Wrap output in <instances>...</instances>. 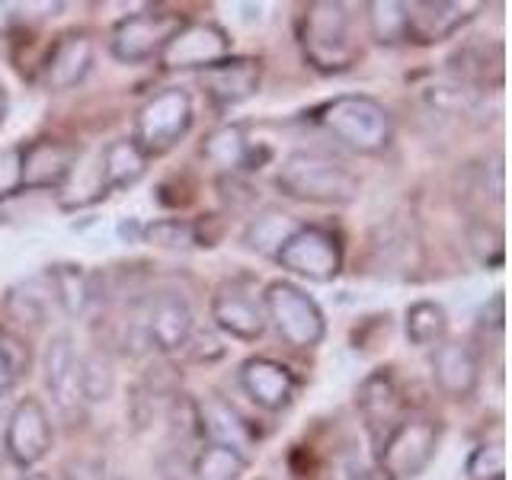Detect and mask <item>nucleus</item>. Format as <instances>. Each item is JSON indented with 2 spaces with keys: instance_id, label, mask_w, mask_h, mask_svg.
I'll return each instance as SVG.
<instances>
[{
  "instance_id": "obj_1",
  "label": "nucleus",
  "mask_w": 512,
  "mask_h": 480,
  "mask_svg": "<svg viewBox=\"0 0 512 480\" xmlns=\"http://www.w3.org/2000/svg\"><path fill=\"white\" fill-rule=\"evenodd\" d=\"M282 196L314 205H349L359 196V176L346 164L317 151H295L276 173Z\"/></svg>"
},
{
  "instance_id": "obj_2",
  "label": "nucleus",
  "mask_w": 512,
  "mask_h": 480,
  "mask_svg": "<svg viewBox=\"0 0 512 480\" xmlns=\"http://www.w3.org/2000/svg\"><path fill=\"white\" fill-rule=\"evenodd\" d=\"M317 122L324 125V132H330L336 141L359 154H381L394 141L391 112L384 109V103L362 93L336 96L327 106H320Z\"/></svg>"
},
{
  "instance_id": "obj_3",
  "label": "nucleus",
  "mask_w": 512,
  "mask_h": 480,
  "mask_svg": "<svg viewBox=\"0 0 512 480\" xmlns=\"http://www.w3.org/2000/svg\"><path fill=\"white\" fill-rule=\"evenodd\" d=\"M442 426L432 416H404L397 420L378 448V468L384 480H413L436 458Z\"/></svg>"
},
{
  "instance_id": "obj_4",
  "label": "nucleus",
  "mask_w": 512,
  "mask_h": 480,
  "mask_svg": "<svg viewBox=\"0 0 512 480\" xmlns=\"http://www.w3.org/2000/svg\"><path fill=\"white\" fill-rule=\"evenodd\" d=\"M263 311L282 340L298 349H314L327 336V320L320 304L295 282H269L263 295Z\"/></svg>"
},
{
  "instance_id": "obj_5",
  "label": "nucleus",
  "mask_w": 512,
  "mask_h": 480,
  "mask_svg": "<svg viewBox=\"0 0 512 480\" xmlns=\"http://www.w3.org/2000/svg\"><path fill=\"white\" fill-rule=\"evenodd\" d=\"M304 58L320 71H343L352 58L349 45V10L336 0H314L301 13Z\"/></svg>"
},
{
  "instance_id": "obj_6",
  "label": "nucleus",
  "mask_w": 512,
  "mask_h": 480,
  "mask_svg": "<svg viewBox=\"0 0 512 480\" xmlns=\"http://www.w3.org/2000/svg\"><path fill=\"white\" fill-rule=\"evenodd\" d=\"M192 125V96L183 87H167L154 93L138 109L135 144L144 154H164L180 141Z\"/></svg>"
},
{
  "instance_id": "obj_7",
  "label": "nucleus",
  "mask_w": 512,
  "mask_h": 480,
  "mask_svg": "<svg viewBox=\"0 0 512 480\" xmlns=\"http://www.w3.org/2000/svg\"><path fill=\"white\" fill-rule=\"evenodd\" d=\"M276 263L301 279L333 282L343 272V244H340V237L327 228L301 224V228L285 240Z\"/></svg>"
},
{
  "instance_id": "obj_8",
  "label": "nucleus",
  "mask_w": 512,
  "mask_h": 480,
  "mask_svg": "<svg viewBox=\"0 0 512 480\" xmlns=\"http://www.w3.org/2000/svg\"><path fill=\"white\" fill-rule=\"evenodd\" d=\"M180 29V20L173 13H160V10H141L125 16L116 23L109 39V52L122 64H141L160 55V48L167 45V39Z\"/></svg>"
},
{
  "instance_id": "obj_9",
  "label": "nucleus",
  "mask_w": 512,
  "mask_h": 480,
  "mask_svg": "<svg viewBox=\"0 0 512 480\" xmlns=\"http://www.w3.org/2000/svg\"><path fill=\"white\" fill-rule=\"evenodd\" d=\"M231 52V39L218 23H180V29L160 48V64L167 71L212 68Z\"/></svg>"
},
{
  "instance_id": "obj_10",
  "label": "nucleus",
  "mask_w": 512,
  "mask_h": 480,
  "mask_svg": "<svg viewBox=\"0 0 512 480\" xmlns=\"http://www.w3.org/2000/svg\"><path fill=\"white\" fill-rule=\"evenodd\" d=\"M52 420L36 397H26L13 407L4 429V452L16 468H36L52 448Z\"/></svg>"
},
{
  "instance_id": "obj_11",
  "label": "nucleus",
  "mask_w": 512,
  "mask_h": 480,
  "mask_svg": "<svg viewBox=\"0 0 512 480\" xmlns=\"http://www.w3.org/2000/svg\"><path fill=\"white\" fill-rule=\"evenodd\" d=\"M212 320L221 333L234 336L240 343H256L266 333L263 298L247 282H221L212 295Z\"/></svg>"
},
{
  "instance_id": "obj_12",
  "label": "nucleus",
  "mask_w": 512,
  "mask_h": 480,
  "mask_svg": "<svg viewBox=\"0 0 512 480\" xmlns=\"http://www.w3.org/2000/svg\"><path fill=\"white\" fill-rule=\"evenodd\" d=\"M192 327H196V317L186 295L180 292H157L148 304V311L141 317V330L148 346L157 352H180L186 349Z\"/></svg>"
},
{
  "instance_id": "obj_13",
  "label": "nucleus",
  "mask_w": 512,
  "mask_h": 480,
  "mask_svg": "<svg viewBox=\"0 0 512 480\" xmlns=\"http://www.w3.org/2000/svg\"><path fill=\"white\" fill-rule=\"evenodd\" d=\"M237 384H240V391H244L256 407L269 410V413L285 410L295 400V391H298L295 375L288 372L282 362L266 359V356L247 359L244 365H240Z\"/></svg>"
},
{
  "instance_id": "obj_14",
  "label": "nucleus",
  "mask_w": 512,
  "mask_h": 480,
  "mask_svg": "<svg viewBox=\"0 0 512 480\" xmlns=\"http://www.w3.org/2000/svg\"><path fill=\"white\" fill-rule=\"evenodd\" d=\"M432 381L439 384L442 394L455 400L471 397L480 381V362L474 349L458 340H442L432 352Z\"/></svg>"
},
{
  "instance_id": "obj_15",
  "label": "nucleus",
  "mask_w": 512,
  "mask_h": 480,
  "mask_svg": "<svg viewBox=\"0 0 512 480\" xmlns=\"http://www.w3.org/2000/svg\"><path fill=\"white\" fill-rule=\"evenodd\" d=\"M77 368L80 356L74 346L71 333H55L45 346L42 356V375H45V388L52 391L55 404L61 410H71L80 404V391H77Z\"/></svg>"
},
{
  "instance_id": "obj_16",
  "label": "nucleus",
  "mask_w": 512,
  "mask_h": 480,
  "mask_svg": "<svg viewBox=\"0 0 512 480\" xmlns=\"http://www.w3.org/2000/svg\"><path fill=\"white\" fill-rule=\"evenodd\" d=\"M93 68V42L84 32H68L45 58V84L52 90H71Z\"/></svg>"
},
{
  "instance_id": "obj_17",
  "label": "nucleus",
  "mask_w": 512,
  "mask_h": 480,
  "mask_svg": "<svg viewBox=\"0 0 512 480\" xmlns=\"http://www.w3.org/2000/svg\"><path fill=\"white\" fill-rule=\"evenodd\" d=\"M202 84L218 106H237L260 90V68L250 58H224L212 68H205Z\"/></svg>"
},
{
  "instance_id": "obj_18",
  "label": "nucleus",
  "mask_w": 512,
  "mask_h": 480,
  "mask_svg": "<svg viewBox=\"0 0 512 480\" xmlns=\"http://www.w3.org/2000/svg\"><path fill=\"white\" fill-rule=\"evenodd\" d=\"M74 148L58 141H36L23 148V186L29 189H48L61 186L64 176L74 167Z\"/></svg>"
},
{
  "instance_id": "obj_19",
  "label": "nucleus",
  "mask_w": 512,
  "mask_h": 480,
  "mask_svg": "<svg viewBox=\"0 0 512 480\" xmlns=\"http://www.w3.org/2000/svg\"><path fill=\"white\" fill-rule=\"evenodd\" d=\"M477 4H407L410 39L416 42H442L455 36V29L471 20Z\"/></svg>"
},
{
  "instance_id": "obj_20",
  "label": "nucleus",
  "mask_w": 512,
  "mask_h": 480,
  "mask_svg": "<svg viewBox=\"0 0 512 480\" xmlns=\"http://www.w3.org/2000/svg\"><path fill=\"white\" fill-rule=\"evenodd\" d=\"M144 170H148V154L138 148L135 138H119L103 151V189L106 192L135 186L144 176Z\"/></svg>"
},
{
  "instance_id": "obj_21",
  "label": "nucleus",
  "mask_w": 512,
  "mask_h": 480,
  "mask_svg": "<svg viewBox=\"0 0 512 480\" xmlns=\"http://www.w3.org/2000/svg\"><path fill=\"white\" fill-rule=\"evenodd\" d=\"M45 276H48V282H52L55 304L68 317H77V314H84L90 308L93 282H90L84 266H77V263H55V266H48Z\"/></svg>"
},
{
  "instance_id": "obj_22",
  "label": "nucleus",
  "mask_w": 512,
  "mask_h": 480,
  "mask_svg": "<svg viewBox=\"0 0 512 480\" xmlns=\"http://www.w3.org/2000/svg\"><path fill=\"white\" fill-rule=\"evenodd\" d=\"M298 228H301L298 218L279 212V208H266V212H260L247 224L244 244H247V250L260 253V256H272V260H276L279 250L285 247V240L292 237Z\"/></svg>"
},
{
  "instance_id": "obj_23",
  "label": "nucleus",
  "mask_w": 512,
  "mask_h": 480,
  "mask_svg": "<svg viewBox=\"0 0 512 480\" xmlns=\"http://www.w3.org/2000/svg\"><path fill=\"white\" fill-rule=\"evenodd\" d=\"M359 407L372 429L381 423L391 429L397 423V410H400V397H397L391 375H384V372L368 375L359 388Z\"/></svg>"
},
{
  "instance_id": "obj_24",
  "label": "nucleus",
  "mask_w": 512,
  "mask_h": 480,
  "mask_svg": "<svg viewBox=\"0 0 512 480\" xmlns=\"http://www.w3.org/2000/svg\"><path fill=\"white\" fill-rule=\"evenodd\" d=\"M202 154L212 160L218 170H247L253 148L247 141L244 125H221L205 138Z\"/></svg>"
},
{
  "instance_id": "obj_25",
  "label": "nucleus",
  "mask_w": 512,
  "mask_h": 480,
  "mask_svg": "<svg viewBox=\"0 0 512 480\" xmlns=\"http://www.w3.org/2000/svg\"><path fill=\"white\" fill-rule=\"evenodd\" d=\"M448 330V314L439 301H416L404 314V333L410 346H439Z\"/></svg>"
},
{
  "instance_id": "obj_26",
  "label": "nucleus",
  "mask_w": 512,
  "mask_h": 480,
  "mask_svg": "<svg viewBox=\"0 0 512 480\" xmlns=\"http://www.w3.org/2000/svg\"><path fill=\"white\" fill-rule=\"evenodd\" d=\"M244 471H247V455L221 442H208L196 455V464H192L196 480H240Z\"/></svg>"
},
{
  "instance_id": "obj_27",
  "label": "nucleus",
  "mask_w": 512,
  "mask_h": 480,
  "mask_svg": "<svg viewBox=\"0 0 512 480\" xmlns=\"http://www.w3.org/2000/svg\"><path fill=\"white\" fill-rule=\"evenodd\" d=\"M368 29L378 45H400L410 39V20L407 4L397 0H372L368 4Z\"/></svg>"
},
{
  "instance_id": "obj_28",
  "label": "nucleus",
  "mask_w": 512,
  "mask_h": 480,
  "mask_svg": "<svg viewBox=\"0 0 512 480\" xmlns=\"http://www.w3.org/2000/svg\"><path fill=\"white\" fill-rule=\"evenodd\" d=\"M77 391L84 404H103L116 391V372H112V362L103 352H90V356L80 359L77 368Z\"/></svg>"
},
{
  "instance_id": "obj_29",
  "label": "nucleus",
  "mask_w": 512,
  "mask_h": 480,
  "mask_svg": "<svg viewBox=\"0 0 512 480\" xmlns=\"http://www.w3.org/2000/svg\"><path fill=\"white\" fill-rule=\"evenodd\" d=\"M52 282H48V276L42 272V276H32L29 282L10 288L7 295V304L10 311L20 317V320H32V324H42V320L48 317V308H52Z\"/></svg>"
},
{
  "instance_id": "obj_30",
  "label": "nucleus",
  "mask_w": 512,
  "mask_h": 480,
  "mask_svg": "<svg viewBox=\"0 0 512 480\" xmlns=\"http://www.w3.org/2000/svg\"><path fill=\"white\" fill-rule=\"evenodd\" d=\"M202 429L212 436V442H221V445H231V448H244L247 445V423L240 420V416L228 407V404H205L202 407Z\"/></svg>"
},
{
  "instance_id": "obj_31",
  "label": "nucleus",
  "mask_w": 512,
  "mask_h": 480,
  "mask_svg": "<svg viewBox=\"0 0 512 480\" xmlns=\"http://www.w3.org/2000/svg\"><path fill=\"white\" fill-rule=\"evenodd\" d=\"M144 240H151L157 247L167 250H189L196 247V228L189 221L180 218H167V221H154L144 228Z\"/></svg>"
},
{
  "instance_id": "obj_32",
  "label": "nucleus",
  "mask_w": 512,
  "mask_h": 480,
  "mask_svg": "<svg viewBox=\"0 0 512 480\" xmlns=\"http://www.w3.org/2000/svg\"><path fill=\"white\" fill-rule=\"evenodd\" d=\"M471 480H503L506 474V452L500 442H484L477 445L468 455V464H464Z\"/></svg>"
},
{
  "instance_id": "obj_33",
  "label": "nucleus",
  "mask_w": 512,
  "mask_h": 480,
  "mask_svg": "<svg viewBox=\"0 0 512 480\" xmlns=\"http://www.w3.org/2000/svg\"><path fill=\"white\" fill-rule=\"evenodd\" d=\"M26 365H29V349L20 340H13V336L0 333V394H7L20 381Z\"/></svg>"
},
{
  "instance_id": "obj_34",
  "label": "nucleus",
  "mask_w": 512,
  "mask_h": 480,
  "mask_svg": "<svg viewBox=\"0 0 512 480\" xmlns=\"http://www.w3.org/2000/svg\"><path fill=\"white\" fill-rule=\"evenodd\" d=\"M23 186V148L0 151V199L13 196Z\"/></svg>"
},
{
  "instance_id": "obj_35",
  "label": "nucleus",
  "mask_w": 512,
  "mask_h": 480,
  "mask_svg": "<svg viewBox=\"0 0 512 480\" xmlns=\"http://www.w3.org/2000/svg\"><path fill=\"white\" fill-rule=\"evenodd\" d=\"M477 228L484 231L480 237L471 234V247H474V253H477V260H480V263H487V250H493L496 260L503 263V234L496 231V228H490V224H477Z\"/></svg>"
},
{
  "instance_id": "obj_36",
  "label": "nucleus",
  "mask_w": 512,
  "mask_h": 480,
  "mask_svg": "<svg viewBox=\"0 0 512 480\" xmlns=\"http://www.w3.org/2000/svg\"><path fill=\"white\" fill-rule=\"evenodd\" d=\"M64 480H109V477H106V468H103L100 461L84 458V461H74L71 464L68 474H64Z\"/></svg>"
},
{
  "instance_id": "obj_37",
  "label": "nucleus",
  "mask_w": 512,
  "mask_h": 480,
  "mask_svg": "<svg viewBox=\"0 0 512 480\" xmlns=\"http://www.w3.org/2000/svg\"><path fill=\"white\" fill-rule=\"evenodd\" d=\"M116 231H119L122 244H141V240H144V228H141L135 218H122Z\"/></svg>"
},
{
  "instance_id": "obj_38",
  "label": "nucleus",
  "mask_w": 512,
  "mask_h": 480,
  "mask_svg": "<svg viewBox=\"0 0 512 480\" xmlns=\"http://www.w3.org/2000/svg\"><path fill=\"white\" fill-rule=\"evenodd\" d=\"M20 20V4H13V0H0V36H7V32L16 26Z\"/></svg>"
},
{
  "instance_id": "obj_39",
  "label": "nucleus",
  "mask_w": 512,
  "mask_h": 480,
  "mask_svg": "<svg viewBox=\"0 0 512 480\" xmlns=\"http://www.w3.org/2000/svg\"><path fill=\"white\" fill-rule=\"evenodd\" d=\"M4 119H7V93L0 90V128H4Z\"/></svg>"
},
{
  "instance_id": "obj_40",
  "label": "nucleus",
  "mask_w": 512,
  "mask_h": 480,
  "mask_svg": "<svg viewBox=\"0 0 512 480\" xmlns=\"http://www.w3.org/2000/svg\"><path fill=\"white\" fill-rule=\"evenodd\" d=\"M23 480H48V477H45V474H26Z\"/></svg>"
}]
</instances>
